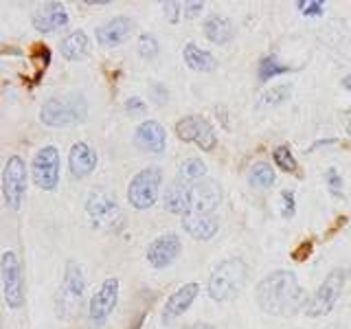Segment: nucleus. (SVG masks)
I'll list each match as a JSON object with an SVG mask.
<instances>
[{
    "mask_svg": "<svg viewBox=\"0 0 351 329\" xmlns=\"http://www.w3.org/2000/svg\"><path fill=\"white\" fill-rule=\"evenodd\" d=\"M294 213H296V195H294V191L285 189V191H281V215L285 219H292Z\"/></svg>",
    "mask_w": 351,
    "mask_h": 329,
    "instance_id": "34",
    "label": "nucleus"
},
{
    "mask_svg": "<svg viewBox=\"0 0 351 329\" xmlns=\"http://www.w3.org/2000/svg\"><path fill=\"white\" fill-rule=\"evenodd\" d=\"M136 29L134 20L130 16H117L112 20H108L106 25H101L95 31V38L99 42V47L104 49H117L121 44H125L132 36V31Z\"/></svg>",
    "mask_w": 351,
    "mask_h": 329,
    "instance_id": "14",
    "label": "nucleus"
},
{
    "mask_svg": "<svg viewBox=\"0 0 351 329\" xmlns=\"http://www.w3.org/2000/svg\"><path fill=\"white\" fill-rule=\"evenodd\" d=\"M292 95V86L290 84H279V86H272L268 88L266 93L259 97L257 108H277L281 103H285Z\"/></svg>",
    "mask_w": 351,
    "mask_h": 329,
    "instance_id": "27",
    "label": "nucleus"
},
{
    "mask_svg": "<svg viewBox=\"0 0 351 329\" xmlns=\"http://www.w3.org/2000/svg\"><path fill=\"white\" fill-rule=\"evenodd\" d=\"M345 130H347V134L351 136V114H349V117L345 119Z\"/></svg>",
    "mask_w": 351,
    "mask_h": 329,
    "instance_id": "40",
    "label": "nucleus"
},
{
    "mask_svg": "<svg viewBox=\"0 0 351 329\" xmlns=\"http://www.w3.org/2000/svg\"><path fill=\"white\" fill-rule=\"evenodd\" d=\"M184 5L178 3V0H167V3H162V11H165V18H167V22H171V25H176V22L180 20V16H184Z\"/></svg>",
    "mask_w": 351,
    "mask_h": 329,
    "instance_id": "35",
    "label": "nucleus"
},
{
    "mask_svg": "<svg viewBox=\"0 0 351 329\" xmlns=\"http://www.w3.org/2000/svg\"><path fill=\"white\" fill-rule=\"evenodd\" d=\"M176 136L182 143H193L202 151H213L217 147V134L211 125V121L202 114H186L176 121L173 125Z\"/></svg>",
    "mask_w": 351,
    "mask_h": 329,
    "instance_id": "11",
    "label": "nucleus"
},
{
    "mask_svg": "<svg viewBox=\"0 0 351 329\" xmlns=\"http://www.w3.org/2000/svg\"><path fill=\"white\" fill-rule=\"evenodd\" d=\"M182 252V239L176 233H162L149 241L145 250V259L154 270H165L178 261Z\"/></svg>",
    "mask_w": 351,
    "mask_h": 329,
    "instance_id": "13",
    "label": "nucleus"
},
{
    "mask_svg": "<svg viewBox=\"0 0 351 329\" xmlns=\"http://www.w3.org/2000/svg\"><path fill=\"white\" fill-rule=\"evenodd\" d=\"M290 71H292L290 66H285L277 55H266V58H261V62H259V80L261 82H270L274 77L290 73Z\"/></svg>",
    "mask_w": 351,
    "mask_h": 329,
    "instance_id": "28",
    "label": "nucleus"
},
{
    "mask_svg": "<svg viewBox=\"0 0 351 329\" xmlns=\"http://www.w3.org/2000/svg\"><path fill=\"white\" fill-rule=\"evenodd\" d=\"M202 33L208 42L215 44V47H224V44L233 40V25H230L228 18L219 14H211L202 22Z\"/></svg>",
    "mask_w": 351,
    "mask_h": 329,
    "instance_id": "23",
    "label": "nucleus"
},
{
    "mask_svg": "<svg viewBox=\"0 0 351 329\" xmlns=\"http://www.w3.org/2000/svg\"><path fill=\"white\" fill-rule=\"evenodd\" d=\"M86 215L95 228L106 230V233H117V230L125 226V213L121 208L117 195L110 189H104V186H97L88 195Z\"/></svg>",
    "mask_w": 351,
    "mask_h": 329,
    "instance_id": "5",
    "label": "nucleus"
},
{
    "mask_svg": "<svg viewBox=\"0 0 351 329\" xmlns=\"http://www.w3.org/2000/svg\"><path fill=\"white\" fill-rule=\"evenodd\" d=\"M162 204L165 211H169L173 215H184L191 208V184L184 182L180 178H176L162 193Z\"/></svg>",
    "mask_w": 351,
    "mask_h": 329,
    "instance_id": "21",
    "label": "nucleus"
},
{
    "mask_svg": "<svg viewBox=\"0 0 351 329\" xmlns=\"http://www.w3.org/2000/svg\"><path fill=\"white\" fill-rule=\"evenodd\" d=\"M182 230L197 241H211L219 230V217L215 213L189 211L182 215Z\"/></svg>",
    "mask_w": 351,
    "mask_h": 329,
    "instance_id": "19",
    "label": "nucleus"
},
{
    "mask_svg": "<svg viewBox=\"0 0 351 329\" xmlns=\"http://www.w3.org/2000/svg\"><path fill=\"white\" fill-rule=\"evenodd\" d=\"M0 279H3L5 305L9 310H20L25 305V274L14 250H5L0 257Z\"/></svg>",
    "mask_w": 351,
    "mask_h": 329,
    "instance_id": "9",
    "label": "nucleus"
},
{
    "mask_svg": "<svg viewBox=\"0 0 351 329\" xmlns=\"http://www.w3.org/2000/svg\"><path fill=\"white\" fill-rule=\"evenodd\" d=\"M255 301L263 314L290 318L307 310L310 296L292 270H272L255 285Z\"/></svg>",
    "mask_w": 351,
    "mask_h": 329,
    "instance_id": "1",
    "label": "nucleus"
},
{
    "mask_svg": "<svg viewBox=\"0 0 351 329\" xmlns=\"http://www.w3.org/2000/svg\"><path fill=\"white\" fill-rule=\"evenodd\" d=\"M99 162V154L93 145H88L86 141H77L71 145L69 151V173L75 180H84L88 178Z\"/></svg>",
    "mask_w": 351,
    "mask_h": 329,
    "instance_id": "18",
    "label": "nucleus"
},
{
    "mask_svg": "<svg viewBox=\"0 0 351 329\" xmlns=\"http://www.w3.org/2000/svg\"><path fill=\"white\" fill-rule=\"evenodd\" d=\"M58 47H60V53L64 55V58L71 60V62H84L93 51V44H90V38H88V33H84L80 29L71 31L69 36H64Z\"/></svg>",
    "mask_w": 351,
    "mask_h": 329,
    "instance_id": "22",
    "label": "nucleus"
},
{
    "mask_svg": "<svg viewBox=\"0 0 351 329\" xmlns=\"http://www.w3.org/2000/svg\"><path fill=\"white\" fill-rule=\"evenodd\" d=\"M200 294V283L197 281H189L182 283L178 290L169 294V299L162 305V323H171L176 318H180L182 314H186V310L193 305V301Z\"/></svg>",
    "mask_w": 351,
    "mask_h": 329,
    "instance_id": "17",
    "label": "nucleus"
},
{
    "mask_svg": "<svg viewBox=\"0 0 351 329\" xmlns=\"http://www.w3.org/2000/svg\"><path fill=\"white\" fill-rule=\"evenodd\" d=\"M119 292L121 281L117 277H110L99 285V290L90 296V303H88V323L93 327H104L119 303Z\"/></svg>",
    "mask_w": 351,
    "mask_h": 329,
    "instance_id": "12",
    "label": "nucleus"
},
{
    "mask_svg": "<svg viewBox=\"0 0 351 329\" xmlns=\"http://www.w3.org/2000/svg\"><path fill=\"white\" fill-rule=\"evenodd\" d=\"M88 114V106L86 99L80 93H71V95H58V97H49L47 101L40 108V123L47 127H73L77 123H82Z\"/></svg>",
    "mask_w": 351,
    "mask_h": 329,
    "instance_id": "4",
    "label": "nucleus"
},
{
    "mask_svg": "<svg viewBox=\"0 0 351 329\" xmlns=\"http://www.w3.org/2000/svg\"><path fill=\"white\" fill-rule=\"evenodd\" d=\"M3 200L9 211H20L27 195V162L18 154H11L3 167Z\"/></svg>",
    "mask_w": 351,
    "mask_h": 329,
    "instance_id": "8",
    "label": "nucleus"
},
{
    "mask_svg": "<svg viewBox=\"0 0 351 329\" xmlns=\"http://www.w3.org/2000/svg\"><path fill=\"white\" fill-rule=\"evenodd\" d=\"M160 47H158V40L152 36V33H143L138 38V55L143 60H154L158 55Z\"/></svg>",
    "mask_w": 351,
    "mask_h": 329,
    "instance_id": "30",
    "label": "nucleus"
},
{
    "mask_svg": "<svg viewBox=\"0 0 351 329\" xmlns=\"http://www.w3.org/2000/svg\"><path fill=\"white\" fill-rule=\"evenodd\" d=\"M162 178H165L162 169L154 167V164L134 173L128 184V204L132 208H136V211H149L158 202Z\"/></svg>",
    "mask_w": 351,
    "mask_h": 329,
    "instance_id": "7",
    "label": "nucleus"
},
{
    "mask_svg": "<svg viewBox=\"0 0 351 329\" xmlns=\"http://www.w3.org/2000/svg\"><path fill=\"white\" fill-rule=\"evenodd\" d=\"M60 171H62V158L60 149L55 145H44L36 151L31 162V178L40 191H55L60 184Z\"/></svg>",
    "mask_w": 351,
    "mask_h": 329,
    "instance_id": "10",
    "label": "nucleus"
},
{
    "mask_svg": "<svg viewBox=\"0 0 351 329\" xmlns=\"http://www.w3.org/2000/svg\"><path fill=\"white\" fill-rule=\"evenodd\" d=\"M33 27H36L40 33H53L58 29H66L71 22V16L66 7L60 3V0H49V3H42L36 14H33Z\"/></svg>",
    "mask_w": 351,
    "mask_h": 329,
    "instance_id": "15",
    "label": "nucleus"
},
{
    "mask_svg": "<svg viewBox=\"0 0 351 329\" xmlns=\"http://www.w3.org/2000/svg\"><path fill=\"white\" fill-rule=\"evenodd\" d=\"M272 160L285 173H296V171H299V160L294 158V151L288 145H277V147H274Z\"/></svg>",
    "mask_w": 351,
    "mask_h": 329,
    "instance_id": "29",
    "label": "nucleus"
},
{
    "mask_svg": "<svg viewBox=\"0 0 351 329\" xmlns=\"http://www.w3.org/2000/svg\"><path fill=\"white\" fill-rule=\"evenodd\" d=\"M134 143L143 151L162 154L167 149V130L158 121L147 119L134 130Z\"/></svg>",
    "mask_w": 351,
    "mask_h": 329,
    "instance_id": "20",
    "label": "nucleus"
},
{
    "mask_svg": "<svg viewBox=\"0 0 351 329\" xmlns=\"http://www.w3.org/2000/svg\"><path fill=\"white\" fill-rule=\"evenodd\" d=\"M86 303V274L75 259H69L64 266V277L55 294V314L60 321L71 323L82 314Z\"/></svg>",
    "mask_w": 351,
    "mask_h": 329,
    "instance_id": "3",
    "label": "nucleus"
},
{
    "mask_svg": "<svg viewBox=\"0 0 351 329\" xmlns=\"http://www.w3.org/2000/svg\"><path fill=\"white\" fill-rule=\"evenodd\" d=\"M347 277H349V270L343 268V266L329 270V274L321 281V285L316 288V292L310 296V303H307L305 314L310 318H323L327 314H332L338 299L343 296Z\"/></svg>",
    "mask_w": 351,
    "mask_h": 329,
    "instance_id": "6",
    "label": "nucleus"
},
{
    "mask_svg": "<svg viewBox=\"0 0 351 329\" xmlns=\"http://www.w3.org/2000/svg\"><path fill=\"white\" fill-rule=\"evenodd\" d=\"M325 184L332 195L343 197V175H340V171L336 167H329L325 171Z\"/></svg>",
    "mask_w": 351,
    "mask_h": 329,
    "instance_id": "33",
    "label": "nucleus"
},
{
    "mask_svg": "<svg viewBox=\"0 0 351 329\" xmlns=\"http://www.w3.org/2000/svg\"><path fill=\"white\" fill-rule=\"evenodd\" d=\"M123 110H125L130 117H143V114L147 112V106H145V101H143V99L130 97L128 101H125V106H123Z\"/></svg>",
    "mask_w": 351,
    "mask_h": 329,
    "instance_id": "36",
    "label": "nucleus"
},
{
    "mask_svg": "<svg viewBox=\"0 0 351 329\" xmlns=\"http://www.w3.org/2000/svg\"><path fill=\"white\" fill-rule=\"evenodd\" d=\"M182 329H215V325L204 323V321H197V323H191V325H184Z\"/></svg>",
    "mask_w": 351,
    "mask_h": 329,
    "instance_id": "38",
    "label": "nucleus"
},
{
    "mask_svg": "<svg viewBox=\"0 0 351 329\" xmlns=\"http://www.w3.org/2000/svg\"><path fill=\"white\" fill-rule=\"evenodd\" d=\"M206 171H208L206 162H204L202 158L191 156V158H184V160L180 162V167H178V178L184 180V182H189V184H193V182L206 180Z\"/></svg>",
    "mask_w": 351,
    "mask_h": 329,
    "instance_id": "26",
    "label": "nucleus"
},
{
    "mask_svg": "<svg viewBox=\"0 0 351 329\" xmlns=\"http://www.w3.org/2000/svg\"><path fill=\"white\" fill-rule=\"evenodd\" d=\"M202 9H204V3L202 0H193V3H184V18L186 20H193L202 14Z\"/></svg>",
    "mask_w": 351,
    "mask_h": 329,
    "instance_id": "37",
    "label": "nucleus"
},
{
    "mask_svg": "<svg viewBox=\"0 0 351 329\" xmlns=\"http://www.w3.org/2000/svg\"><path fill=\"white\" fill-rule=\"evenodd\" d=\"M274 180H277V173H274L272 164L270 162H255L248 171V184L255 186V189H270V186L274 184Z\"/></svg>",
    "mask_w": 351,
    "mask_h": 329,
    "instance_id": "25",
    "label": "nucleus"
},
{
    "mask_svg": "<svg viewBox=\"0 0 351 329\" xmlns=\"http://www.w3.org/2000/svg\"><path fill=\"white\" fill-rule=\"evenodd\" d=\"M147 97L152 99V103H154V106H167V103H169V99H171V95H169V90H167V86L160 84V82L149 84V88H147Z\"/></svg>",
    "mask_w": 351,
    "mask_h": 329,
    "instance_id": "31",
    "label": "nucleus"
},
{
    "mask_svg": "<svg viewBox=\"0 0 351 329\" xmlns=\"http://www.w3.org/2000/svg\"><path fill=\"white\" fill-rule=\"evenodd\" d=\"M294 7L299 9L305 18L323 16V11H325V3H323V0H296Z\"/></svg>",
    "mask_w": 351,
    "mask_h": 329,
    "instance_id": "32",
    "label": "nucleus"
},
{
    "mask_svg": "<svg viewBox=\"0 0 351 329\" xmlns=\"http://www.w3.org/2000/svg\"><path fill=\"white\" fill-rule=\"evenodd\" d=\"M182 60L184 64L189 66L191 71L195 73H211L217 69V60L213 58L211 53L197 47L195 42H186L182 49Z\"/></svg>",
    "mask_w": 351,
    "mask_h": 329,
    "instance_id": "24",
    "label": "nucleus"
},
{
    "mask_svg": "<svg viewBox=\"0 0 351 329\" xmlns=\"http://www.w3.org/2000/svg\"><path fill=\"white\" fill-rule=\"evenodd\" d=\"M340 86H343L345 90H349V93H351V73H349V75H345L343 80H340Z\"/></svg>",
    "mask_w": 351,
    "mask_h": 329,
    "instance_id": "39",
    "label": "nucleus"
},
{
    "mask_svg": "<svg viewBox=\"0 0 351 329\" xmlns=\"http://www.w3.org/2000/svg\"><path fill=\"white\" fill-rule=\"evenodd\" d=\"M224 191L217 180H200L191 184V208L197 213H215V208L222 204Z\"/></svg>",
    "mask_w": 351,
    "mask_h": 329,
    "instance_id": "16",
    "label": "nucleus"
},
{
    "mask_svg": "<svg viewBox=\"0 0 351 329\" xmlns=\"http://www.w3.org/2000/svg\"><path fill=\"white\" fill-rule=\"evenodd\" d=\"M250 268L241 257H228L217 261L206 281V294L215 303H230L244 292Z\"/></svg>",
    "mask_w": 351,
    "mask_h": 329,
    "instance_id": "2",
    "label": "nucleus"
}]
</instances>
